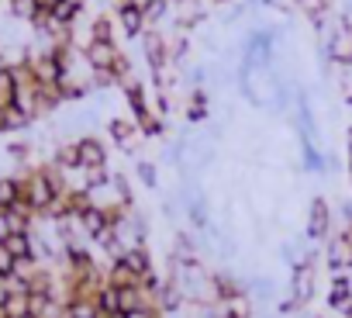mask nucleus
<instances>
[{
	"instance_id": "22",
	"label": "nucleus",
	"mask_w": 352,
	"mask_h": 318,
	"mask_svg": "<svg viewBox=\"0 0 352 318\" xmlns=\"http://www.w3.org/2000/svg\"><path fill=\"white\" fill-rule=\"evenodd\" d=\"M66 318H100V311H97V301H87V297H80V301H69V304H66Z\"/></svg>"
},
{
	"instance_id": "25",
	"label": "nucleus",
	"mask_w": 352,
	"mask_h": 318,
	"mask_svg": "<svg viewBox=\"0 0 352 318\" xmlns=\"http://www.w3.org/2000/svg\"><path fill=\"white\" fill-rule=\"evenodd\" d=\"M121 318H162V311L159 308H135V311H128Z\"/></svg>"
},
{
	"instance_id": "17",
	"label": "nucleus",
	"mask_w": 352,
	"mask_h": 318,
	"mask_svg": "<svg viewBox=\"0 0 352 318\" xmlns=\"http://www.w3.org/2000/svg\"><path fill=\"white\" fill-rule=\"evenodd\" d=\"M138 277H148L152 273V253H148V246H135V249H124V256H121Z\"/></svg>"
},
{
	"instance_id": "3",
	"label": "nucleus",
	"mask_w": 352,
	"mask_h": 318,
	"mask_svg": "<svg viewBox=\"0 0 352 318\" xmlns=\"http://www.w3.org/2000/svg\"><path fill=\"white\" fill-rule=\"evenodd\" d=\"M142 52H145V63H148L152 73H162L166 66H173V59H169V39L159 28H148L142 35Z\"/></svg>"
},
{
	"instance_id": "2",
	"label": "nucleus",
	"mask_w": 352,
	"mask_h": 318,
	"mask_svg": "<svg viewBox=\"0 0 352 318\" xmlns=\"http://www.w3.org/2000/svg\"><path fill=\"white\" fill-rule=\"evenodd\" d=\"M331 222H335L331 204H328L324 198H314L311 208H307V222H304V235H307V242H328V235H331Z\"/></svg>"
},
{
	"instance_id": "26",
	"label": "nucleus",
	"mask_w": 352,
	"mask_h": 318,
	"mask_svg": "<svg viewBox=\"0 0 352 318\" xmlns=\"http://www.w3.org/2000/svg\"><path fill=\"white\" fill-rule=\"evenodd\" d=\"M14 273V259L11 253H4V246H0V277H11Z\"/></svg>"
},
{
	"instance_id": "6",
	"label": "nucleus",
	"mask_w": 352,
	"mask_h": 318,
	"mask_svg": "<svg viewBox=\"0 0 352 318\" xmlns=\"http://www.w3.org/2000/svg\"><path fill=\"white\" fill-rule=\"evenodd\" d=\"M83 56H87V63H90V70H111L114 63H118V56H121V49H118V42H87L83 45Z\"/></svg>"
},
{
	"instance_id": "4",
	"label": "nucleus",
	"mask_w": 352,
	"mask_h": 318,
	"mask_svg": "<svg viewBox=\"0 0 352 318\" xmlns=\"http://www.w3.org/2000/svg\"><path fill=\"white\" fill-rule=\"evenodd\" d=\"M324 304H328V311H335V315H352V280L345 277V273H335L331 277V284H328V294H324Z\"/></svg>"
},
{
	"instance_id": "19",
	"label": "nucleus",
	"mask_w": 352,
	"mask_h": 318,
	"mask_svg": "<svg viewBox=\"0 0 352 318\" xmlns=\"http://www.w3.org/2000/svg\"><path fill=\"white\" fill-rule=\"evenodd\" d=\"M169 8H173V0H142V11H145L148 28L159 25V21H166L169 18Z\"/></svg>"
},
{
	"instance_id": "31",
	"label": "nucleus",
	"mask_w": 352,
	"mask_h": 318,
	"mask_svg": "<svg viewBox=\"0 0 352 318\" xmlns=\"http://www.w3.org/2000/svg\"><path fill=\"white\" fill-rule=\"evenodd\" d=\"M349 184H352V159H349Z\"/></svg>"
},
{
	"instance_id": "27",
	"label": "nucleus",
	"mask_w": 352,
	"mask_h": 318,
	"mask_svg": "<svg viewBox=\"0 0 352 318\" xmlns=\"http://www.w3.org/2000/svg\"><path fill=\"white\" fill-rule=\"evenodd\" d=\"M14 297V287H11V277H0V308Z\"/></svg>"
},
{
	"instance_id": "12",
	"label": "nucleus",
	"mask_w": 352,
	"mask_h": 318,
	"mask_svg": "<svg viewBox=\"0 0 352 318\" xmlns=\"http://www.w3.org/2000/svg\"><path fill=\"white\" fill-rule=\"evenodd\" d=\"M121 90H124V100H128L131 118H135V121H145V118L152 114V107H148V94H145V87L138 83V76H135L131 83H124Z\"/></svg>"
},
{
	"instance_id": "8",
	"label": "nucleus",
	"mask_w": 352,
	"mask_h": 318,
	"mask_svg": "<svg viewBox=\"0 0 352 318\" xmlns=\"http://www.w3.org/2000/svg\"><path fill=\"white\" fill-rule=\"evenodd\" d=\"M324 259L331 273H345L349 266V232H331L324 242Z\"/></svg>"
},
{
	"instance_id": "11",
	"label": "nucleus",
	"mask_w": 352,
	"mask_h": 318,
	"mask_svg": "<svg viewBox=\"0 0 352 318\" xmlns=\"http://www.w3.org/2000/svg\"><path fill=\"white\" fill-rule=\"evenodd\" d=\"M0 246H4V253H11L14 263L18 259H38L35 256V232H11Z\"/></svg>"
},
{
	"instance_id": "7",
	"label": "nucleus",
	"mask_w": 352,
	"mask_h": 318,
	"mask_svg": "<svg viewBox=\"0 0 352 318\" xmlns=\"http://www.w3.org/2000/svg\"><path fill=\"white\" fill-rule=\"evenodd\" d=\"M107 135H111V142H114L118 149L131 152L142 131H138V121H135V118H111V121H107Z\"/></svg>"
},
{
	"instance_id": "23",
	"label": "nucleus",
	"mask_w": 352,
	"mask_h": 318,
	"mask_svg": "<svg viewBox=\"0 0 352 318\" xmlns=\"http://www.w3.org/2000/svg\"><path fill=\"white\" fill-rule=\"evenodd\" d=\"M135 177H138L148 191H155V187H159V167H155V163H148V159H138V163H135Z\"/></svg>"
},
{
	"instance_id": "33",
	"label": "nucleus",
	"mask_w": 352,
	"mask_h": 318,
	"mask_svg": "<svg viewBox=\"0 0 352 318\" xmlns=\"http://www.w3.org/2000/svg\"><path fill=\"white\" fill-rule=\"evenodd\" d=\"M173 4H184V0H173Z\"/></svg>"
},
{
	"instance_id": "24",
	"label": "nucleus",
	"mask_w": 352,
	"mask_h": 318,
	"mask_svg": "<svg viewBox=\"0 0 352 318\" xmlns=\"http://www.w3.org/2000/svg\"><path fill=\"white\" fill-rule=\"evenodd\" d=\"M138 131H142L145 138H159V135H166V121H162V118L152 111L145 121H138Z\"/></svg>"
},
{
	"instance_id": "29",
	"label": "nucleus",
	"mask_w": 352,
	"mask_h": 318,
	"mask_svg": "<svg viewBox=\"0 0 352 318\" xmlns=\"http://www.w3.org/2000/svg\"><path fill=\"white\" fill-rule=\"evenodd\" d=\"M345 145H349V159H352V128L345 131Z\"/></svg>"
},
{
	"instance_id": "9",
	"label": "nucleus",
	"mask_w": 352,
	"mask_h": 318,
	"mask_svg": "<svg viewBox=\"0 0 352 318\" xmlns=\"http://www.w3.org/2000/svg\"><path fill=\"white\" fill-rule=\"evenodd\" d=\"M118 25L128 39H138L148 32V21H145V11H142V0H135V4H124L118 8Z\"/></svg>"
},
{
	"instance_id": "16",
	"label": "nucleus",
	"mask_w": 352,
	"mask_h": 318,
	"mask_svg": "<svg viewBox=\"0 0 352 318\" xmlns=\"http://www.w3.org/2000/svg\"><path fill=\"white\" fill-rule=\"evenodd\" d=\"M184 118H187L190 125H201V121L208 118V90H204V87H194V90L187 94V107H184Z\"/></svg>"
},
{
	"instance_id": "28",
	"label": "nucleus",
	"mask_w": 352,
	"mask_h": 318,
	"mask_svg": "<svg viewBox=\"0 0 352 318\" xmlns=\"http://www.w3.org/2000/svg\"><path fill=\"white\" fill-rule=\"evenodd\" d=\"M11 235V225H8V211H0V242Z\"/></svg>"
},
{
	"instance_id": "32",
	"label": "nucleus",
	"mask_w": 352,
	"mask_h": 318,
	"mask_svg": "<svg viewBox=\"0 0 352 318\" xmlns=\"http://www.w3.org/2000/svg\"><path fill=\"white\" fill-rule=\"evenodd\" d=\"M211 4H228V0H211Z\"/></svg>"
},
{
	"instance_id": "30",
	"label": "nucleus",
	"mask_w": 352,
	"mask_h": 318,
	"mask_svg": "<svg viewBox=\"0 0 352 318\" xmlns=\"http://www.w3.org/2000/svg\"><path fill=\"white\" fill-rule=\"evenodd\" d=\"M345 232V229H342ZM349 270H352V232H349Z\"/></svg>"
},
{
	"instance_id": "10",
	"label": "nucleus",
	"mask_w": 352,
	"mask_h": 318,
	"mask_svg": "<svg viewBox=\"0 0 352 318\" xmlns=\"http://www.w3.org/2000/svg\"><path fill=\"white\" fill-rule=\"evenodd\" d=\"M80 229H83V235L90 239V246L111 229V218H107V211L104 208H97V204H90L83 215H80Z\"/></svg>"
},
{
	"instance_id": "14",
	"label": "nucleus",
	"mask_w": 352,
	"mask_h": 318,
	"mask_svg": "<svg viewBox=\"0 0 352 318\" xmlns=\"http://www.w3.org/2000/svg\"><path fill=\"white\" fill-rule=\"evenodd\" d=\"M83 11H87V0H56V4L49 8V14L59 25H66V28H76V21L83 18Z\"/></svg>"
},
{
	"instance_id": "20",
	"label": "nucleus",
	"mask_w": 352,
	"mask_h": 318,
	"mask_svg": "<svg viewBox=\"0 0 352 318\" xmlns=\"http://www.w3.org/2000/svg\"><path fill=\"white\" fill-rule=\"evenodd\" d=\"M0 311H4V318H28L32 315V294H14Z\"/></svg>"
},
{
	"instance_id": "18",
	"label": "nucleus",
	"mask_w": 352,
	"mask_h": 318,
	"mask_svg": "<svg viewBox=\"0 0 352 318\" xmlns=\"http://www.w3.org/2000/svg\"><path fill=\"white\" fill-rule=\"evenodd\" d=\"M94 301H97V311L100 315H121V297H118V287L114 284H104Z\"/></svg>"
},
{
	"instance_id": "5",
	"label": "nucleus",
	"mask_w": 352,
	"mask_h": 318,
	"mask_svg": "<svg viewBox=\"0 0 352 318\" xmlns=\"http://www.w3.org/2000/svg\"><path fill=\"white\" fill-rule=\"evenodd\" d=\"M76 149H80V170H100V167H107V145H104V138L80 135L76 138Z\"/></svg>"
},
{
	"instance_id": "1",
	"label": "nucleus",
	"mask_w": 352,
	"mask_h": 318,
	"mask_svg": "<svg viewBox=\"0 0 352 318\" xmlns=\"http://www.w3.org/2000/svg\"><path fill=\"white\" fill-rule=\"evenodd\" d=\"M314 290H318V253H307L290 270V301L304 308L314 301Z\"/></svg>"
},
{
	"instance_id": "15",
	"label": "nucleus",
	"mask_w": 352,
	"mask_h": 318,
	"mask_svg": "<svg viewBox=\"0 0 352 318\" xmlns=\"http://www.w3.org/2000/svg\"><path fill=\"white\" fill-rule=\"evenodd\" d=\"M42 11H45L42 0H8V14L21 25H35Z\"/></svg>"
},
{
	"instance_id": "21",
	"label": "nucleus",
	"mask_w": 352,
	"mask_h": 318,
	"mask_svg": "<svg viewBox=\"0 0 352 318\" xmlns=\"http://www.w3.org/2000/svg\"><path fill=\"white\" fill-rule=\"evenodd\" d=\"M90 39L94 42H114V21L107 14H94L90 21Z\"/></svg>"
},
{
	"instance_id": "13",
	"label": "nucleus",
	"mask_w": 352,
	"mask_h": 318,
	"mask_svg": "<svg viewBox=\"0 0 352 318\" xmlns=\"http://www.w3.org/2000/svg\"><path fill=\"white\" fill-rule=\"evenodd\" d=\"M21 201H25V180H21V173H4V177H0V211H11Z\"/></svg>"
}]
</instances>
